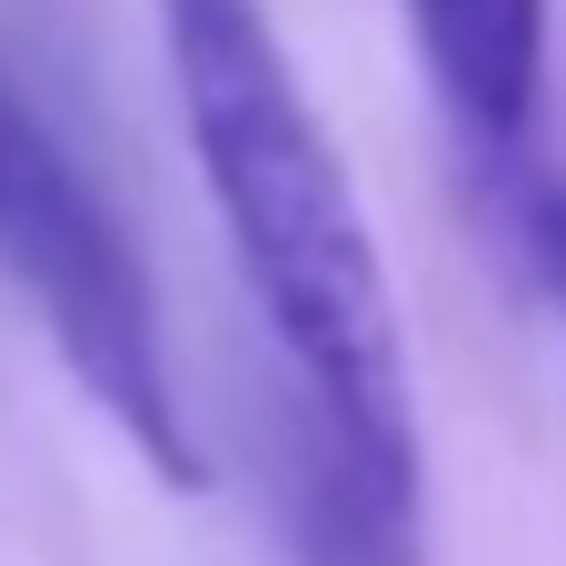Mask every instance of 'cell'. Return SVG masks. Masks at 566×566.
<instances>
[{
	"label": "cell",
	"instance_id": "6da1fadb",
	"mask_svg": "<svg viewBox=\"0 0 566 566\" xmlns=\"http://www.w3.org/2000/svg\"><path fill=\"white\" fill-rule=\"evenodd\" d=\"M169 99L279 368V517L298 566H418L428 458L368 199L269 30V0H159Z\"/></svg>",
	"mask_w": 566,
	"mask_h": 566
},
{
	"label": "cell",
	"instance_id": "7a4b0ae2",
	"mask_svg": "<svg viewBox=\"0 0 566 566\" xmlns=\"http://www.w3.org/2000/svg\"><path fill=\"white\" fill-rule=\"evenodd\" d=\"M0 279L80 378V398L169 478L199 488L189 398L169 368V318L149 289V259L129 249L119 209L80 169V149L30 109V90L0 70Z\"/></svg>",
	"mask_w": 566,
	"mask_h": 566
},
{
	"label": "cell",
	"instance_id": "3957f363",
	"mask_svg": "<svg viewBox=\"0 0 566 566\" xmlns=\"http://www.w3.org/2000/svg\"><path fill=\"white\" fill-rule=\"evenodd\" d=\"M408 30L458 149L507 209L537 169H557L547 159V0H408Z\"/></svg>",
	"mask_w": 566,
	"mask_h": 566
},
{
	"label": "cell",
	"instance_id": "277c9868",
	"mask_svg": "<svg viewBox=\"0 0 566 566\" xmlns=\"http://www.w3.org/2000/svg\"><path fill=\"white\" fill-rule=\"evenodd\" d=\"M507 229H517L527 269L547 279V298L566 308V169H537V179L507 199Z\"/></svg>",
	"mask_w": 566,
	"mask_h": 566
}]
</instances>
